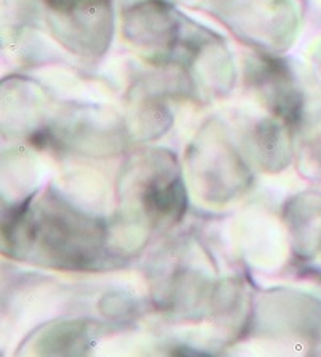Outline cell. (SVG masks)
<instances>
[{"label":"cell","mask_w":321,"mask_h":357,"mask_svg":"<svg viewBox=\"0 0 321 357\" xmlns=\"http://www.w3.org/2000/svg\"><path fill=\"white\" fill-rule=\"evenodd\" d=\"M254 142L256 149L259 151L257 155H259L262 165H268V161L273 160L276 161L278 169L283 167L280 162H278V160L286 158V153H284L286 144H283L281 132L280 129H278V126L273 123H262L254 135Z\"/></svg>","instance_id":"2"},{"label":"cell","mask_w":321,"mask_h":357,"mask_svg":"<svg viewBox=\"0 0 321 357\" xmlns=\"http://www.w3.org/2000/svg\"><path fill=\"white\" fill-rule=\"evenodd\" d=\"M141 203L152 222L178 220L187 208L185 188L180 177L173 174H155L143 188Z\"/></svg>","instance_id":"1"}]
</instances>
